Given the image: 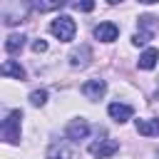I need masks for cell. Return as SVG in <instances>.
Returning a JSON list of instances; mask_svg holds the SVG:
<instances>
[{
  "instance_id": "9a60e30c",
  "label": "cell",
  "mask_w": 159,
  "mask_h": 159,
  "mask_svg": "<svg viewBox=\"0 0 159 159\" xmlns=\"http://www.w3.org/2000/svg\"><path fill=\"white\" fill-rule=\"evenodd\" d=\"M62 5H67V0H37V2H35V7H37L40 12H50V10H57V7H62Z\"/></svg>"
},
{
  "instance_id": "8fae6325",
  "label": "cell",
  "mask_w": 159,
  "mask_h": 159,
  "mask_svg": "<svg viewBox=\"0 0 159 159\" xmlns=\"http://www.w3.org/2000/svg\"><path fill=\"white\" fill-rule=\"evenodd\" d=\"M89 57H92L89 47H87V45H82L80 50H72V52H70V65H72V67H84Z\"/></svg>"
},
{
  "instance_id": "8992f818",
  "label": "cell",
  "mask_w": 159,
  "mask_h": 159,
  "mask_svg": "<svg viewBox=\"0 0 159 159\" xmlns=\"http://www.w3.org/2000/svg\"><path fill=\"white\" fill-rule=\"evenodd\" d=\"M107 112H109V117H112L114 122H119V124H124V122L132 119V114H134V109H132L129 104H122V102H112V104L107 107Z\"/></svg>"
},
{
  "instance_id": "7c38bea8",
  "label": "cell",
  "mask_w": 159,
  "mask_h": 159,
  "mask_svg": "<svg viewBox=\"0 0 159 159\" xmlns=\"http://www.w3.org/2000/svg\"><path fill=\"white\" fill-rule=\"evenodd\" d=\"M157 60H159V50H154V47H149V50H144L142 55H139V70H152L154 65H157Z\"/></svg>"
},
{
  "instance_id": "6da1fadb",
  "label": "cell",
  "mask_w": 159,
  "mask_h": 159,
  "mask_svg": "<svg viewBox=\"0 0 159 159\" xmlns=\"http://www.w3.org/2000/svg\"><path fill=\"white\" fill-rule=\"evenodd\" d=\"M157 32H159V17H154V15H142V17H139V32L132 37V45H137V47L147 45Z\"/></svg>"
},
{
  "instance_id": "d6986e66",
  "label": "cell",
  "mask_w": 159,
  "mask_h": 159,
  "mask_svg": "<svg viewBox=\"0 0 159 159\" xmlns=\"http://www.w3.org/2000/svg\"><path fill=\"white\" fill-rule=\"evenodd\" d=\"M139 2H144V5H154V2H159V0H139Z\"/></svg>"
},
{
  "instance_id": "277c9868",
  "label": "cell",
  "mask_w": 159,
  "mask_h": 159,
  "mask_svg": "<svg viewBox=\"0 0 159 159\" xmlns=\"http://www.w3.org/2000/svg\"><path fill=\"white\" fill-rule=\"evenodd\" d=\"M117 149H119V142H114V139H99V142L89 144V154L97 157V159H107V157H112Z\"/></svg>"
},
{
  "instance_id": "30bf717a",
  "label": "cell",
  "mask_w": 159,
  "mask_h": 159,
  "mask_svg": "<svg viewBox=\"0 0 159 159\" xmlns=\"http://www.w3.org/2000/svg\"><path fill=\"white\" fill-rule=\"evenodd\" d=\"M47 159H75V152L65 142H60V144H52L47 149Z\"/></svg>"
},
{
  "instance_id": "ba28073f",
  "label": "cell",
  "mask_w": 159,
  "mask_h": 159,
  "mask_svg": "<svg viewBox=\"0 0 159 159\" xmlns=\"http://www.w3.org/2000/svg\"><path fill=\"white\" fill-rule=\"evenodd\" d=\"M117 35H119V27H117L114 22H99V25L94 27V37L102 40V42H114Z\"/></svg>"
},
{
  "instance_id": "ffe728a7",
  "label": "cell",
  "mask_w": 159,
  "mask_h": 159,
  "mask_svg": "<svg viewBox=\"0 0 159 159\" xmlns=\"http://www.w3.org/2000/svg\"><path fill=\"white\" fill-rule=\"evenodd\" d=\"M107 2H109V5H117V2H122V0H107Z\"/></svg>"
},
{
  "instance_id": "7a4b0ae2",
  "label": "cell",
  "mask_w": 159,
  "mask_h": 159,
  "mask_svg": "<svg viewBox=\"0 0 159 159\" xmlns=\"http://www.w3.org/2000/svg\"><path fill=\"white\" fill-rule=\"evenodd\" d=\"M20 119H22V112H20V109H12V112L2 119L0 134H2V139H5L7 144H17V142H20Z\"/></svg>"
},
{
  "instance_id": "e0dca14e",
  "label": "cell",
  "mask_w": 159,
  "mask_h": 159,
  "mask_svg": "<svg viewBox=\"0 0 159 159\" xmlns=\"http://www.w3.org/2000/svg\"><path fill=\"white\" fill-rule=\"evenodd\" d=\"M75 7L82 12H92L94 10V0H75Z\"/></svg>"
},
{
  "instance_id": "4fadbf2b",
  "label": "cell",
  "mask_w": 159,
  "mask_h": 159,
  "mask_svg": "<svg viewBox=\"0 0 159 159\" xmlns=\"http://www.w3.org/2000/svg\"><path fill=\"white\" fill-rule=\"evenodd\" d=\"M2 75H5V77H15V80H25V77H27L25 70H22L15 60H5V62H2Z\"/></svg>"
},
{
  "instance_id": "5b68a950",
  "label": "cell",
  "mask_w": 159,
  "mask_h": 159,
  "mask_svg": "<svg viewBox=\"0 0 159 159\" xmlns=\"http://www.w3.org/2000/svg\"><path fill=\"white\" fill-rule=\"evenodd\" d=\"M104 92H107V82L104 80H89V82L82 84V94L87 99H99V97H104Z\"/></svg>"
},
{
  "instance_id": "ac0fdd59",
  "label": "cell",
  "mask_w": 159,
  "mask_h": 159,
  "mask_svg": "<svg viewBox=\"0 0 159 159\" xmlns=\"http://www.w3.org/2000/svg\"><path fill=\"white\" fill-rule=\"evenodd\" d=\"M32 50H35V52H45V50H47V42H45V40H35V42H32Z\"/></svg>"
},
{
  "instance_id": "52a82bcc",
  "label": "cell",
  "mask_w": 159,
  "mask_h": 159,
  "mask_svg": "<svg viewBox=\"0 0 159 159\" xmlns=\"http://www.w3.org/2000/svg\"><path fill=\"white\" fill-rule=\"evenodd\" d=\"M67 139H72V142H80V139H84L87 134H89V124L84 122V119H72L70 124H67Z\"/></svg>"
},
{
  "instance_id": "2e32d148",
  "label": "cell",
  "mask_w": 159,
  "mask_h": 159,
  "mask_svg": "<svg viewBox=\"0 0 159 159\" xmlns=\"http://www.w3.org/2000/svg\"><path fill=\"white\" fill-rule=\"evenodd\" d=\"M30 102H32L35 107H42V104L47 102V92H45V89H35V92L30 94Z\"/></svg>"
},
{
  "instance_id": "3957f363",
  "label": "cell",
  "mask_w": 159,
  "mask_h": 159,
  "mask_svg": "<svg viewBox=\"0 0 159 159\" xmlns=\"http://www.w3.org/2000/svg\"><path fill=\"white\" fill-rule=\"evenodd\" d=\"M50 32H52V35H55L60 42H70V40L75 37V32H77V25H75V20H72V17L60 15L57 20H52Z\"/></svg>"
},
{
  "instance_id": "44dd1931",
  "label": "cell",
  "mask_w": 159,
  "mask_h": 159,
  "mask_svg": "<svg viewBox=\"0 0 159 159\" xmlns=\"http://www.w3.org/2000/svg\"><path fill=\"white\" fill-rule=\"evenodd\" d=\"M157 159H159V152H157Z\"/></svg>"
},
{
  "instance_id": "9c48e42d",
  "label": "cell",
  "mask_w": 159,
  "mask_h": 159,
  "mask_svg": "<svg viewBox=\"0 0 159 159\" xmlns=\"http://www.w3.org/2000/svg\"><path fill=\"white\" fill-rule=\"evenodd\" d=\"M137 132L144 137H159V119H137Z\"/></svg>"
},
{
  "instance_id": "5bb4252c",
  "label": "cell",
  "mask_w": 159,
  "mask_h": 159,
  "mask_svg": "<svg viewBox=\"0 0 159 159\" xmlns=\"http://www.w3.org/2000/svg\"><path fill=\"white\" fill-rule=\"evenodd\" d=\"M22 45H25V35H10V37L5 40V52L15 55V52L22 50Z\"/></svg>"
}]
</instances>
